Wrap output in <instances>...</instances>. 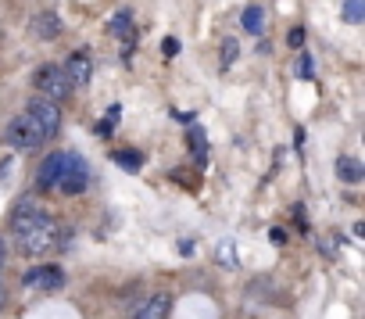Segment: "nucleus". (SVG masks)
<instances>
[{
  "label": "nucleus",
  "mask_w": 365,
  "mask_h": 319,
  "mask_svg": "<svg viewBox=\"0 0 365 319\" xmlns=\"http://www.w3.org/2000/svg\"><path fill=\"white\" fill-rule=\"evenodd\" d=\"M15 240L22 244V251H26V255H43V251H54V248L61 244V226L43 212L36 223L22 226V230L15 233Z\"/></svg>",
  "instance_id": "nucleus-1"
},
{
  "label": "nucleus",
  "mask_w": 365,
  "mask_h": 319,
  "mask_svg": "<svg viewBox=\"0 0 365 319\" xmlns=\"http://www.w3.org/2000/svg\"><path fill=\"white\" fill-rule=\"evenodd\" d=\"M43 140H47L43 129H40L29 115H19V118L8 122V143H11V147H19V151H36Z\"/></svg>",
  "instance_id": "nucleus-2"
},
{
  "label": "nucleus",
  "mask_w": 365,
  "mask_h": 319,
  "mask_svg": "<svg viewBox=\"0 0 365 319\" xmlns=\"http://www.w3.org/2000/svg\"><path fill=\"white\" fill-rule=\"evenodd\" d=\"M33 83H36L40 97H51V101H65V97L72 93V83H68L65 69H58V65H43Z\"/></svg>",
  "instance_id": "nucleus-3"
},
{
  "label": "nucleus",
  "mask_w": 365,
  "mask_h": 319,
  "mask_svg": "<svg viewBox=\"0 0 365 319\" xmlns=\"http://www.w3.org/2000/svg\"><path fill=\"white\" fill-rule=\"evenodd\" d=\"M26 115L43 129V136H54V133L61 129V108H58V101H51V97H33Z\"/></svg>",
  "instance_id": "nucleus-4"
},
{
  "label": "nucleus",
  "mask_w": 365,
  "mask_h": 319,
  "mask_svg": "<svg viewBox=\"0 0 365 319\" xmlns=\"http://www.w3.org/2000/svg\"><path fill=\"white\" fill-rule=\"evenodd\" d=\"M86 187V162L79 154H65L61 158V176H58V191H65L68 198L72 194H83Z\"/></svg>",
  "instance_id": "nucleus-5"
},
{
  "label": "nucleus",
  "mask_w": 365,
  "mask_h": 319,
  "mask_svg": "<svg viewBox=\"0 0 365 319\" xmlns=\"http://www.w3.org/2000/svg\"><path fill=\"white\" fill-rule=\"evenodd\" d=\"M26 283L29 287H40V290H61L65 287V273L58 265H43V269H33L26 276Z\"/></svg>",
  "instance_id": "nucleus-6"
},
{
  "label": "nucleus",
  "mask_w": 365,
  "mask_h": 319,
  "mask_svg": "<svg viewBox=\"0 0 365 319\" xmlns=\"http://www.w3.org/2000/svg\"><path fill=\"white\" fill-rule=\"evenodd\" d=\"M61 158H65V154H51V158H43V162H40V173H36V187H40V191H54V187H58Z\"/></svg>",
  "instance_id": "nucleus-7"
},
{
  "label": "nucleus",
  "mask_w": 365,
  "mask_h": 319,
  "mask_svg": "<svg viewBox=\"0 0 365 319\" xmlns=\"http://www.w3.org/2000/svg\"><path fill=\"white\" fill-rule=\"evenodd\" d=\"M65 76H68V83H72V86H76V83H79V86H86V83L93 79V61H90L86 54H72V58H68V65H65Z\"/></svg>",
  "instance_id": "nucleus-8"
},
{
  "label": "nucleus",
  "mask_w": 365,
  "mask_h": 319,
  "mask_svg": "<svg viewBox=\"0 0 365 319\" xmlns=\"http://www.w3.org/2000/svg\"><path fill=\"white\" fill-rule=\"evenodd\" d=\"M168 308H172V298H168V294H154V298H147V301L136 308L133 319H168Z\"/></svg>",
  "instance_id": "nucleus-9"
},
{
  "label": "nucleus",
  "mask_w": 365,
  "mask_h": 319,
  "mask_svg": "<svg viewBox=\"0 0 365 319\" xmlns=\"http://www.w3.org/2000/svg\"><path fill=\"white\" fill-rule=\"evenodd\" d=\"M336 176H340L344 183H361V180H365V166L358 162V158L344 154V158H336Z\"/></svg>",
  "instance_id": "nucleus-10"
},
{
  "label": "nucleus",
  "mask_w": 365,
  "mask_h": 319,
  "mask_svg": "<svg viewBox=\"0 0 365 319\" xmlns=\"http://www.w3.org/2000/svg\"><path fill=\"white\" fill-rule=\"evenodd\" d=\"M240 26H244V33H251V36H262V33H265V11H262L258 4L244 8V15H240Z\"/></svg>",
  "instance_id": "nucleus-11"
},
{
  "label": "nucleus",
  "mask_w": 365,
  "mask_h": 319,
  "mask_svg": "<svg viewBox=\"0 0 365 319\" xmlns=\"http://www.w3.org/2000/svg\"><path fill=\"white\" fill-rule=\"evenodd\" d=\"M58 33H61L58 15H40V19H36V36H40V40H54Z\"/></svg>",
  "instance_id": "nucleus-12"
},
{
  "label": "nucleus",
  "mask_w": 365,
  "mask_h": 319,
  "mask_svg": "<svg viewBox=\"0 0 365 319\" xmlns=\"http://www.w3.org/2000/svg\"><path fill=\"white\" fill-rule=\"evenodd\" d=\"M111 33H115V36H122V40H125V47H133V22H129V15H125V11H118V15L111 19Z\"/></svg>",
  "instance_id": "nucleus-13"
},
{
  "label": "nucleus",
  "mask_w": 365,
  "mask_h": 319,
  "mask_svg": "<svg viewBox=\"0 0 365 319\" xmlns=\"http://www.w3.org/2000/svg\"><path fill=\"white\" fill-rule=\"evenodd\" d=\"M111 158H115V166H122L125 173H136V169H140V162H143V158H140L136 151H115Z\"/></svg>",
  "instance_id": "nucleus-14"
},
{
  "label": "nucleus",
  "mask_w": 365,
  "mask_h": 319,
  "mask_svg": "<svg viewBox=\"0 0 365 319\" xmlns=\"http://www.w3.org/2000/svg\"><path fill=\"white\" fill-rule=\"evenodd\" d=\"M361 19H365V0H347V4H344V22L358 26Z\"/></svg>",
  "instance_id": "nucleus-15"
},
{
  "label": "nucleus",
  "mask_w": 365,
  "mask_h": 319,
  "mask_svg": "<svg viewBox=\"0 0 365 319\" xmlns=\"http://www.w3.org/2000/svg\"><path fill=\"white\" fill-rule=\"evenodd\" d=\"M237 54H240L237 40H222V47H219V61H222V69H230V65L237 61Z\"/></svg>",
  "instance_id": "nucleus-16"
},
{
  "label": "nucleus",
  "mask_w": 365,
  "mask_h": 319,
  "mask_svg": "<svg viewBox=\"0 0 365 319\" xmlns=\"http://www.w3.org/2000/svg\"><path fill=\"white\" fill-rule=\"evenodd\" d=\"M161 54H165V58H175V54H179V40H165V44H161Z\"/></svg>",
  "instance_id": "nucleus-17"
},
{
  "label": "nucleus",
  "mask_w": 365,
  "mask_h": 319,
  "mask_svg": "<svg viewBox=\"0 0 365 319\" xmlns=\"http://www.w3.org/2000/svg\"><path fill=\"white\" fill-rule=\"evenodd\" d=\"M301 44H304V33L294 29V33H290V47H301Z\"/></svg>",
  "instance_id": "nucleus-18"
},
{
  "label": "nucleus",
  "mask_w": 365,
  "mask_h": 319,
  "mask_svg": "<svg viewBox=\"0 0 365 319\" xmlns=\"http://www.w3.org/2000/svg\"><path fill=\"white\" fill-rule=\"evenodd\" d=\"M301 76H312V58H308V54L301 58Z\"/></svg>",
  "instance_id": "nucleus-19"
},
{
  "label": "nucleus",
  "mask_w": 365,
  "mask_h": 319,
  "mask_svg": "<svg viewBox=\"0 0 365 319\" xmlns=\"http://www.w3.org/2000/svg\"><path fill=\"white\" fill-rule=\"evenodd\" d=\"M269 237H272V244H287V233H283V230H272Z\"/></svg>",
  "instance_id": "nucleus-20"
},
{
  "label": "nucleus",
  "mask_w": 365,
  "mask_h": 319,
  "mask_svg": "<svg viewBox=\"0 0 365 319\" xmlns=\"http://www.w3.org/2000/svg\"><path fill=\"white\" fill-rule=\"evenodd\" d=\"M0 265H4V240H0Z\"/></svg>",
  "instance_id": "nucleus-21"
},
{
  "label": "nucleus",
  "mask_w": 365,
  "mask_h": 319,
  "mask_svg": "<svg viewBox=\"0 0 365 319\" xmlns=\"http://www.w3.org/2000/svg\"><path fill=\"white\" fill-rule=\"evenodd\" d=\"M0 308H4V283H0Z\"/></svg>",
  "instance_id": "nucleus-22"
}]
</instances>
